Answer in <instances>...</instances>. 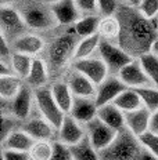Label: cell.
<instances>
[{"label": "cell", "mask_w": 158, "mask_h": 160, "mask_svg": "<svg viewBox=\"0 0 158 160\" xmlns=\"http://www.w3.org/2000/svg\"><path fill=\"white\" fill-rule=\"evenodd\" d=\"M83 127H85L86 138L89 139V142L97 152L106 149L115 139L117 134H118L117 131H114L112 128L106 126L101 120H99L97 118H95L92 122H89Z\"/></svg>", "instance_id": "obj_9"}, {"label": "cell", "mask_w": 158, "mask_h": 160, "mask_svg": "<svg viewBox=\"0 0 158 160\" xmlns=\"http://www.w3.org/2000/svg\"><path fill=\"white\" fill-rule=\"evenodd\" d=\"M65 83L68 84L74 98H90L93 99L96 94V86L90 80H87L79 72L71 68L65 76Z\"/></svg>", "instance_id": "obj_16"}, {"label": "cell", "mask_w": 158, "mask_h": 160, "mask_svg": "<svg viewBox=\"0 0 158 160\" xmlns=\"http://www.w3.org/2000/svg\"><path fill=\"white\" fill-rule=\"evenodd\" d=\"M50 72L43 57H35L32 58L31 71L28 78L24 80V83L32 90H38L42 87H49Z\"/></svg>", "instance_id": "obj_18"}, {"label": "cell", "mask_w": 158, "mask_h": 160, "mask_svg": "<svg viewBox=\"0 0 158 160\" xmlns=\"http://www.w3.org/2000/svg\"><path fill=\"white\" fill-rule=\"evenodd\" d=\"M100 42H101V39L99 38V35L90 36V38H86V39H79L75 46V51H74V61L85 59V58H89V57L96 55Z\"/></svg>", "instance_id": "obj_27"}, {"label": "cell", "mask_w": 158, "mask_h": 160, "mask_svg": "<svg viewBox=\"0 0 158 160\" xmlns=\"http://www.w3.org/2000/svg\"><path fill=\"white\" fill-rule=\"evenodd\" d=\"M86 137L85 134V127L82 124H79L76 120H74L69 115L64 116V120L60 126V128L57 130V139L61 144L67 146H72L78 144L79 141H82Z\"/></svg>", "instance_id": "obj_15"}, {"label": "cell", "mask_w": 158, "mask_h": 160, "mask_svg": "<svg viewBox=\"0 0 158 160\" xmlns=\"http://www.w3.org/2000/svg\"><path fill=\"white\" fill-rule=\"evenodd\" d=\"M10 57H11V47H10V43L7 42V39L4 38V35L0 32V59L8 62Z\"/></svg>", "instance_id": "obj_40"}, {"label": "cell", "mask_w": 158, "mask_h": 160, "mask_svg": "<svg viewBox=\"0 0 158 160\" xmlns=\"http://www.w3.org/2000/svg\"><path fill=\"white\" fill-rule=\"evenodd\" d=\"M19 128L25 131L33 141H56L57 128L45 120L40 115H31L21 123Z\"/></svg>", "instance_id": "obj_10"}, {"label": "cell", "mask_w": 158, "mask_h": 160, "mask_svg": "<svg viewBox=\"0 0 158 160\" xmlns=\"http://www.w3.org/2000/svg\"><path fill=\"white\" fill-rule=\"evenodd\" d=\"M74 3L80 17L97 15V0H75Z\"/></svg>", "instance_id": "obj_38"}, {"label": "cell", "mask_w": 158, "mask_h": 160, "mask_svg": "<svg viewBox=\"0 0 158 160\" xmlns=\"http://www.w3.org/2000/svg\"><path fill=\"white\" fill-rule=\"evenodd\" d=\"M71 68L74 71L79 72L80 75H83L87 80H90L96 87L106 80L107 76H110L107 66L104 65V62L100 59V57L97 54L85 59L74 61L71 64Z\"/></svg>", "instance_id": "obj_8"}, {"label": "cell", "mask_w": 158, "mask_h": 160, "mask_svg": "<svg viewBox=\"0 0 158 160\" xmlns=\"http://www.w3.org/2000/svg\"><path fill=\"white\" fill-rule=\"evenodd\" d=\"M96 118L101 120L106 126H108L110 128H112L114 131L119 132L122 130H125V119H123V113L119 111L117 106L112 104L104 105L97 108Z\"/></svg>", "instance_id": "obj_22"}, {"label": "cell", "mask_w": 158, "mask_h": 160, "mask_svg": "<svg viewBox=\"0 0 158 160\" xmlns=\"http://www.w3.org/2000/svg\"><path fill=\"white\" fill-rule=\"evenodd\" d=\"M69 151L72 155V160H100L99 152L93 148L86 137L78 144L69 146Z\"/></svg>", "instance_id": "obj_31"}, {"label": "cell", "mask_w": 158, "mask_h": 160, "mask_svg": "<svg viewBox=\"0 0 158 160\" xmlns=\"http://www.w3.org/2000/svg\"><path fill=\"white\" fill-rule=\"evenodd\" d=\"M134 91L137 92V95L142 99L143 106L147 109L150 113H154L158 111V90L151 87H142V88H136Z\"/></svg>", "instance_id": "obj_33"}, {"label": "cell", "mask_w": 158, "mask_h": 160, "mask_svg": "<svg viewBox=\"0 0 158 160\" xmlns=\"http://www.w3.org/2000/svg\"><path fill=\"white\" fill-rule=\"evenodd\" d=\"M150 52H153V54L155 55V57H158V36H157V39L153 42V44H151Z\"/></svg>", "instance_id": "obj_45"}, {"label": "cell", "mask_w": 158, "mask_h": 160, "mask_svg": "<svg viewBox=\"0 0 158 160\" xmlns=\"http://www.w3.org/2000/svg\"><path fill=\"white\" fill-rule=\"evenodd\" d=\"M53 152V141H35L28 155L31 160H50Z\"/></svg>", "instance_id": "obj_34"}, {"label": "cell", "mask_w": 158, "mask_h": 160, "mask_svg": "<svg viewBox=\"0 0 158 160\" xmlns=\"http://www.w3.org/2000/svg\"><path fill=\"white\" fill-rule=\"evenodd\" d=\"M137 160H158V158H155L154 155H151L150 152H147L146 149L142 148V151H140V155H139V158H137Z\"/></svg>", "instance_id": "obj_44"}, {"label": "cell", "mask_w": 158, "mask_h": 160, "mask_svg": "<svg viewBox=\"0 0 158 160\" xmlns=\"http://www.w3.org/2000/svg\"><path fill=\"white\" fill-rule=\"evenodd\" d=\"M126 90V86L123 84L117 76H107L103 83H100L96 87V94H95V104L97 108L104 105L112 104L114 99L118 97L122 91Z\"/></svg>", "instance_id": "obj_14"}, {"label": "cell", "mask_w": 158, "mask_h": 160, "mask_svg": "<svg viewBox=\"0 0 158 160\" xmlns=\"http://www.w3.org/2000/svg\"><path fill=\"white\" fill-rule=\"evenodd\" d=\"M117 18L121 25V35L118 46L133 58H137L144 52H149L153 42L157 39L158 19L149 21L143 18L136 8L126 3L119 6Z\"/></svg>", "instance_id": "obj_1"}, {"label": "cell", "mask_w": 158, "mask_h": 160, "mask_svg": "<svg viewBox=\"0 0 158 160\" xmlns=\"http://www.w3.org/2000/svg\"><path fill=\"white\" fill-rule=\"evenodd\" d=\"M19 126H21V123L13 118L11 113L8 112V109L0 111V146L3 145L6 138H7L14 130L19 128Z\"/></svg>", "instance_id": "obj_32"}, {"label": "cell", "mask_w": 158, "mask_h": 160, "mask_svg": "<svg viewBox=\"0 0 158 160\" xmlns=\"http://www.w3.org/2000/svg\"><path fill=\"white\" fill-rule=\"evenodd\" d=\"M6 75H13V73H11V68H10L8 62L0 59V76H6Z\"/></svg>", "instance_id": "obj_43"}, {"label": "cell", "mask_w": 158, "mask_h": 160, "mask_svg": "<svg viewBox=\"0 0 158 160\" xmlns=\"http://www.w3.org/2000/svg\"><path fill=\"white\" fill-rule=\"evenodd\" d=\"M19 11L22 19H24L26 28L29 32H46L57 28L56 19L52 14L49 4L45 3H21L19 6H15Z\"/></svg>", "instance_id": "obj_3"}, {"label": "cell", "mask_w": 158, "mask_h": 160, "mask_svg": "<svg viewBox=\"0 0 158 160\" xmlns=\"http://www.w3.org/2000/svg\"><path fill=\"white\" fill-rule=\"evenodd\" d=\"M119 3L115 0H97V15L100 18L117 15L119 10Z\"/></svg>", "instance_id": "obj_36"}, {"label": "cell", "mask_w": 158, "mask_h": 160, "mask_svg": "<svg viewBox=\"0 0 158 160\" xmlns=\"http://www.w3.org/2000/svg\"><path fill=\"white\" fill-rule=\"evenodd\" d=\"M33 105H35L33 109L38 112V115L47 120L54 128H60L65 115L54 102L49 87L33 90Z\"/></svg>", "instance_id": "obj_5"}, {"label": "cell", "mask_w": 158, "mask_h": 160, "mask_svg": "<svg viewBox=\"0 0 158 160\" xmlns=\"http://www.w3.org/2000/svg\"><path fill=\"white\" fill-rule=\"evenodd\" d=\"M112 105L117 106L122 113L133 112V111H136V109H139L143 106L140 97L137 95V92L132 88H126L125 91L121 92V94L114 99Z\"/></svg>", "instance_id": "obj_26"}, {"label": "cell", "mask_w": 158, "mask_h": 160, "mask_svg": "<svg viewBox=\"0 0 158 160\" xmlns=\"http://www.w3.org/2000/svg\"><path fill=\"white\" fill-rule=\"evenodd\" d=\"M137 59H139L146 76L150 80L151 87L158 90V57H155L153 52L149 51L137 57Z\"/></svg>", "instance_id": "obj_29"}, {"label": "cell", "mask_w": 158, "mask_h": 160, "mask_svg": "<svg viewBox=\"0 0 158 160\" xmlns=\"http://www.w3.org/2000/svg\"><path fill=\"white\" fill-rule=\"evenodd\" d=\"M46 46L47 43L40 33L26 32L19 38H17L10 44V47H11V52H19V54L35 58V57H42L46 50Z\"/></svg>", "instance_id": "obj_11"}, {"label": "cell", "mask_w": 158, "mask_h": 160, "mask_svg": "<svg viewBox=\"0 0 158 160\" xmlns=\"http://www.w3.org/2000/svg\"><path fill=\"white\" fill-rule=\"evenodd\" d=\"M22 84H24V82L14 75L0 76V98L10 102L17 95Z\"/></svg>", "instance_id": "obj_30"}, {"label": "cell", "mask_w": 158, "mask_h": 160, "mask_svg": "<svg viewBox=\"0 0 158 160\" xmlns=\"http://www.w3.org/2000/svg\"><path fill=\"white\" fill-rule=\"evenodd\" d=\"M97 35L104 42L118 44L119 35H121V25H119L117 15L107 17V18H100L99 28H97Z\"/></svg>", "instance_id": "obj_23"}, {"label": "cell", "mask_w": 158, "mask_h": 160, "mask_svg": "<svg viewBox=\"0 0 158 160\" xmlns=\"http://www.w3.org/2000/svg\"><path fill=\"white\" fill-rule=\"evenodd\" d=\"M78 38L74 32H64L56 36L52 42L46 46V64H47L50 78L53 73L61 72L67 68V65L72 64L74 51L78 43Z\"/></svg>", "instance_id": "obj_2"}, {"label": "cell", "mask_w": 158, "mask_h": 160, "mask_svg": "<svg viewBox=\"0 0 158 160\" xmlns=\"http://www.w3.org/2000/svg\"><path fill=\"white\" fill-rule=\"evenodd\" d=\"M137 139H139V144L142 145L143 149H146L147 152L158 158V134L147 131L143 135H140Z\"/></svg>", "instance_id": "obj_37"}, {"label": "cell", "mask_w": 158, "mask_h": 160, "mask_svg": "<svg viewBox=\"0 0 158 160\" xmlns=\"http://www.w3.org/2000/svg\"><path fill=\"white\" fill-rule=\"evenodd\" d=\"M97 106L95 104V99L90 98H74L72 108L68 115L74 120L82 126H86L89 122H92L96 118Z\"/></svg>", "instance_id": "obj_20"}, {"label": "cell", "mask_w": 158, "mask_h": 160, "mask_svg": "<svg viewBox=\"0 0 158 160\" xmlns=\"http://www.w3.org/2000/svg\"><path fill=\"white\" fill-rule=\"evenodd\" d=\"M50 160H72L69 146L61 144L60 141H53V152Z\"/></svg>", "instance_id": "obj_39"}, {"label": "cell", "mask_w": 158, "mask_h": 160, "mask_svg": "<svg viewBox=\"0 0 158 160\" xmlns=\"http://www.w3.org/2000/svg\"><path fill=\"white\" fill-rule=\"evenodd\" d=\"M149 131L154 132V134H158V111L154 112V113H151Z\"/></svg>", "instance_id": "obj_42"}, {"label": "cell", "mask_w": 158, "mask_h": 160, "mask_svg": "<svg viewBox=\"0 0 158 160\" xmlns=\"http://www.w3.org/2000/svg\"><path fill=\"white\" fill-rule=\"evenodd\" d=\"M150 118H151V113L147 111L144 106L136 109V111H133V112L123 113L125 128L132 135H134L136 138H139L140 135H143L144 132L149 131Z\"/></svg>", "instance_id": "obj_19"}, {"label": "cell", "mask_w": 158, "mask_h": 160, "mask_svg": "<svg viewBox=\"0 0 158 160\" xmlns=\"http://www.w3.org/2000/svg\"><path fill=\"white\" fill-rule=\"evenodd\" d=\"M142 151L139 139L125 128L117 134L115 139L106 149L99 152L100 160H137Z\"/></svg>", "instance_id": "obj_4"}, {"label": "cell", "mask_w": 158, "mask_h": 160, "mask_svg": "<svg viewBox=\"0 0 158 160\" xmlns=\"http://www.w3.org/2000/svg\"><path fill=\"white\" fill-rule=\"evenodd\" d=\"M4 109H8V101L0 98V111H4Z\"/></svg>", "instance_id": "obj_46"}, {"label": "cell", "mask_w": 158, "mask_h": 160, "mask_svg": "<svg viewBox=\"0 0 158 160\" xmlns=\"http://www.w3.org/2000/svg\"><path fill=\"white\" fill-rule=\"evenodd\" d=\"M3 155H4V160H31L29 159V155L26 152H17V151L3 149Z\"/></svg>", "instance_id": "obj_41"}, {"label": "cell", "mask_w": 158, "mask_h": 160, "mask_svg": "<svg viewBox=\"0 0 158 160\" xmlns=\"http://www.w3.org/2000/svg\"><path fill=\"white\" fill-rule=\"evenodd\" d=\"M117 78L126 86V88L136 90V88L149 87V86H151L150 80L146 76V73H144L142 65H140V62L137 58L132 59L126 66H123V68L118 72Z\"/></svg>", "instance_id": "obj_13"}, {"label": "cell", "mask_w": 158, "mask_h": 160, "mask_svg": "<svg viewBox=\"0 0 158 160\" xmlns=\"http://www.w3.org/2000/svg\"><path fill=\"white\" fill-rule=\"evenodd\" d=\"M8 65L11 68V73L14 76H17L18 79H21L22 82L28 78L29 71H31V65H32V58L28 55L19 54V52H11L10 57Z\"/></svg>", "instance_id": "obj_28"}, {"label": "cell", "mask_w": 158, "mask_h": 160, "mask_svg": "<svg viewBox=\"0 0 158 160\" xmlns=\"http://www.w3.org/2000/svg\"><path fill=\"white\" fill-rule=\"evenodd\" d=\"M33 108V90L24 83L17 95L8 102V112L15 120L22 123L32 115Z\"/></svg>", "instance_id": "obj_12"}, {"label": "cell", "mask_w": 158, "mask_h": 160, "mask_svg": "<svg viewBox=\"0 0 158 160\" xmlns=\"http://www.w3.org/2000/svg\"><path fill=\"white\" fill-rule=\"evenodd\" d=\"M0 32L4 35V38L7 39L10 44L17 38L29 32L15 6L13 4L0 6Z\"/></svg>", "instance_id": "obj_6"}, {"label": "cell", "mask_w": 158, "mask_h": 160, "mask_svg": "<svg viewBox=\"0 0 158 160\" xmlns=\"http://www.w3.org/2000/svg\"><path fill=\"white\" fill-rule=\"evenodd\" d=\"M0 160H4V155H3V148L0 146Z\"/></svg>", "instance_id": "obj_47"}, {"label": "cell", "mask_w": 158, "mask_h": 160, "mask_svg": "<svg viewBox=\"0 0 158 160\" xmlns=\"http://www.w3.org/2000/svg\"><path fill=\"white\" fill-rule=\"evenodd\" d=\"M49 6L57 26H72L80 18L75 3L71 0H58V2L50 3Z\"/></svg>", "instance_id": "obj_17"}, {"label": "cell", "mask_w": 158, "mask_h": 160, "mask_svg": "<svg viewBox=\"0 0 158 160\" xmlns=\"http://www.w3.org/2000/svg\"><path fill=\"white\" fill-rule=\"evenodd\" d=\"M134 8L143 18L149 21L158 19V0H140Z\"/></svg>", "instance_id": "obj_35"}, {"label": "cell", "mask_w": 158, "mask_h": 160, "mask_svg": "<svg viewBox=\"0 0 158 160\" xmlns=\"http://www.w3.org/2000/svg\"><path fill=\"white\" fill-rule=\"evenodd\" d=\"M99 15H87V17H80L78 21L74 24L72 32L78 39H86L90 36L97 35V28H99Z\"/></svg>", "instance_id": "obj_25"}, {"label": "cell", "mask_w": 158, "mask_h": 160, "mask_svg": "<svg viewBox=\"0 0 158 160\" xmlns=\"http://www.w3.org/2000/svg\"><path fill=\"white\" fill-rule=\"evenodd\" d=\"M97 55L107 66L108 73L112 76H117L123 66H126L132 59H134L125 50L121 48L118 44L104 42V40L100 42L99 48H97Z\"/></svg>", "instance_id": "obj_7"}, {"label": "cell", "mask_w": 158, "mask_h": 160, "mask_svg": "<svg viewBox=\"0 0 158 160\" xmlns=\"http://www.w3.org/2000/svg\"><path fill=\"white\" fill-rule=\"evenodd\" d=\"M49 88H50L52 97L57 104V106L61 109L64 115H68L72 108L74 95L68 87V84L65 83V80L64 79L56 80V82H53L52 84L49 86Z\"/></svg>", "instance_id": "obj_21"}, {"label": "cell", "mask_w": 158, "mask_h": 160, "mask_svg": "<svg viewBox=\"0 0 158 160\" xmlns=\"http://www.w3.org/2000/svg\"><path fill=\"white\" fill-rule=\"evenodd\" d=\"M33 139L26 134L25 131H22L21 128H17L10 134L6 141L3 142L2 148L8 149V151H17V152H29V149L33 145Z\"/></svg>", "instance_id": "obj_24"}]
</instances>
